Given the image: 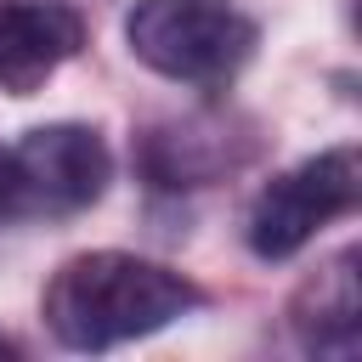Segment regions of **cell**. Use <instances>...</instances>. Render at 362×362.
<instances>
[{
    "instance_id": "obj_1",
    "label": "cell",
    "mask_w": 362,
    "mask_h": 362,
    "mask_svg": "<svg viewBox=\"0 0 362 362\" xmlns=\"http://www.w3.org/2000/svg\"><path fill=\"white\" fill-rule=\"evenodd\" d=\"M204 294L141 255H119V249H96V255H74L51 283H45V328L74 345V351H107L141 334L170 328L175 317H187Z\"/></svg>"
},
{
    "instance_id": "obj_3",
    "label": "cell",
    "mask_w": 362,
    "mask_h": 362,
    "mask_svg": "<svg viewBox=\"0 0 362 362\" xmlns=\"http://www.w3.org/2000/svg\"><path fill=\"white\" fill-rule=\"evenodd\" d=\"M356 192H362L356 147H328V153L300 158L294 170L272 175L255 192V204L243 215V238H249V249L260 260H288L317 238V226L351 215Z\"/></svg>"
},
{
    "instance_id": "obj_6",
    "label": "cell",
    "mask_w": 362,
    "mask_h": 362,
    "mask_svg": "<svg viewBox=\"0 0 362 362\" xmlns=\"http://www.w3.org/2000/svg\"><path fill=\"white\" fill-rule=\"evenodd\" d=\"M288 317H294V339H300L311 356H339V362H351V356L362 351L356 249H339L334 260H322V266L300 283Z\"/></svg>"
},
{
    "instance_id": "obj_5",
    "label": "cell",
    "mask_w": 362,
    "mask_h": 362,
    "mask_svg": "<svg viewBox=\"0 0 362 362\" xmlns=\"http://www.w3.org/2000/svg\"><path fill=\"white\" fill-rule=\"evenodd\" d=\"M85 45V17L57 0H0V90H40Z\"/></svg>"
},
{
    "instance_id": "obj_4",
    "label": "cell",
    "mask_w": 362,
    "mask_h": 362,
    "mask_svg": "<svg viewBox=\"0 0 362 362\" xmlns=\"http://www.w3.org/2000/svg\"><path fill=\"white\" fill-rule=\"evenodd\" d=\"M113 158L90 124H40L11 147V215H74L107 192Z\"/></svg>"
},
{
    "instance_id": "obj_2",
    "label": "cell",
    "mask_w": 362,
    "mask_h": 362,
    "mask_svg": "<svg viewBox=\"0 0 362 362\" xmlns=\"http://www.w3.org/2000/svg\"><path fill=\"white\" fill-rule=\"evenodd\" d=\"M124 40L153 74L221 90L255 57V17L238 0H136Z\"/></svg>"
},
{
    "instance_id": "obj_7",
    "label": "cell",
    "mask_w": 362,
    "mask_h": 362,
    "mask_svg": "<svg viewBox=\"0 0 362 362\" xmlns=\"http://www.w3.org/2000/svg\"><path fill=\"white\" fill-rule=\"evenodd\" d=\"M0 215H11V153L0 147Z\"/></svg>"
}]
</instances>
